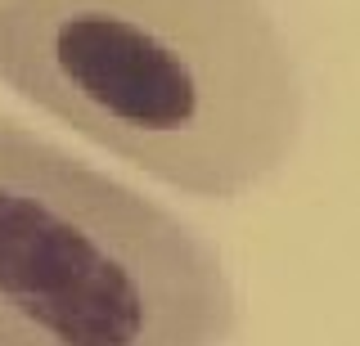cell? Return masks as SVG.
Segmentation results:
<instances>
[{"instance_id": "6da1fadb", "label": "cell", "mask_w": 360, "mask_h": 346, "mask_svg": "<svg viewBox=\"0 0 360 346\" xmlns=\"http://www.w3.org/2000/svg\"><path fill=\"white\" fill-rule=\"evenodd\" d=\"M0 86L202 203L262 189L307 126L266 0H0Z\"/></svg>"}, {"instance_id": "7a4b0ae2", "label": "cell", "mask_w": 360, "mask_h": 346, "mask_svg": "<svg viewBox=\"0 0 360 346\" xmlns=\"http://www.w3.org/2000/svg\"><path fill=\"white\" fill-rule=\"evenodd\" d=\"M239 288L180 211L0 113V346H221Z\"/></svg>"}]
</instances>
